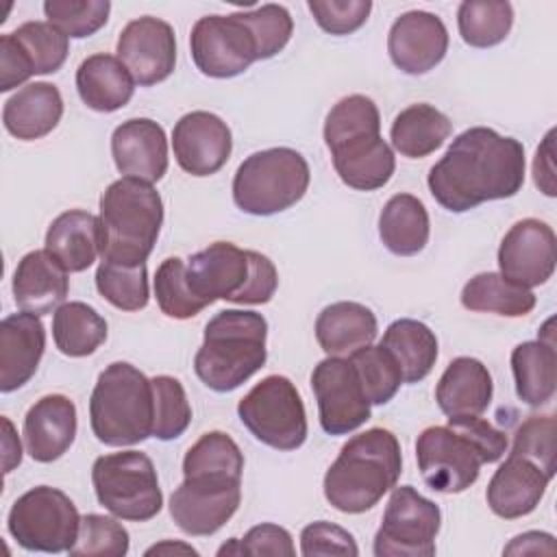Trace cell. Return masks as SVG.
<instances>
[{"label": "cell", "mask_w": 557, "mask_h": 557, "mask_svg": "<svg viewBox=\"0 0 557 557\" xmlns=\"http://www.w3.org/2000/svg\"><path fill=\"white\" fill-rule=\"evenodd\" d=\"M426 183L431 196L453 213L511 198L524 183V146L494 128L472 126L453 139Z\"/></svg>", "instance_id": "obj_1"}, {"label": "cell", "mask_w": 557, "mask_h": 557, "mask_svg": "<svg viewBox=\"0 0 557 557\" xmlns=\"http://www.w3.org/2000/svg\"><path fill=\"white\" fill-rule=\"evenodd\" d=\"M324 144L337 176L352 189L374 191L396 170V157L381 137L379 109L368 96L352 94L333 104L324 120Z\"/></svg>", "instance_id": "obj_2"}, {"label": "cell", "mask_w": 557, "mask_h": 557, "mask_svg": "<svg viewBox=\"0 0 557 557\" xmlns=\"http://www.w3.org/2000/svg\"><path fill=\"white\" fill-rule=\"evenodd\" d=\"M403 472L396 435L387 429H368L350 437L324 474V496L342 513L372 509Z\"/></svg>", "instance_id": "obj_3"}, {"label": "cell", "mask_w": 557, "mask_h": 557, "mask_svg": "<svg viewBox=\"0 0 557 557\" xmlns=\"http://www.w3.org/2000/svg\"><path fill=\"white\" fill-rule=\"evenodd\" d=\"M268 322L257 311L224 309L205 326L194 357L196 376L213 392H233L263 368Z\"/></svg>", "instance_id": "obj_4"}, {"label": "cell", "mask_w": 557, "mask_h": 557, "mask_svg": "<svg viewBox=\"0 0 557 557\" xmlns=\"http://www.w3.org/2000/svg\"><path fill=\"white\" fill-rule=\"evenodd\" d=\"M100 259L120 265L146 263L161 224L163 200L139 178L122 176L100 196Z\"/></svg>", "instance_id": "obj_5"}, {"label": "cell", "mask_w": 557, "mask_h": 557, "mask_svg": "<svg viewBox=\"0 0 557 557\" xmlns=\"http://www.w3.org/2000/svg\"><path fill=\"white\" fill-rule=\"evenodd\" d=\"M89 424L107 446H133L152 435V381L126 361L107 366L89 398Z\"/></svg>", "instance_id": "obj_6"}, {"label": "cell", "mask_w": 557, "mask_h": 557, "mask_svg": "<svg viewBox=\"0 0 557 557\" xmlns=\"http://www.w3.org/2000/svg\"><path fill=\"white\" fill-rule=\"evenodd\" d=\"M309 163L294 148H268L246 157L233 176V200L250 215H274L294 207L309 187Z\"/></svg>", "instance_id": "obj_7"}, {"label": "cell", "mask_w": 557, "mask_h": 557, "mask_svg": "<svg viewBox=\"0 0 557 557\" xmlns=\"http://www.w3.org/2000/svg\"><path fill=\"white\" fill-rule=\"evenodd\" d=\"M98 503L115 518L131 522L152 520L163 507L152 459L139 450L102 455L91 466Z\"/></svg>", "instance_id": "obj_8"}, {"label": "cell", "mask_w": 557, "mask_h": 557, "mask_svg": "<svg viewBox=\"0 0 557 557\" xmlns=\"http://www.w3.org/2000/svg\"><path fill=\"white\" fill-rule=\"evenodd\" d=\"M7 529L26 550L65 553L78 537L81 513L65 492L37 485L11 505Z\"/></svg>", "instance_id": "obj_9"}, {"label": "cell", "mask_w": 557, "mask_h": 557, "mask_svg": "<svg viewBox=\"0 0 557 557\" xmlns=\"http://www.w3.org/2000/svg\"><path fill=\"white\" fill-rule=\"evenodd\" d=\"M242 424L265 446L296 450L307 440V413L296 385L281 374L261 379L237 405Z\"/></svg>", "instance_id": "obj_10"}, {"label": "cell", "mask_w": 557, "mask_h": 557, "mask_svg": "<svg viewBox=\"0 0 557 557\" xmlns=\"http://www.w3.org/2000/svg\"><path fill=\"white\" fill-rule=\"evenodd\" d=\"M442 524L440 507L411 485L392 490L383 522L374 535L376 557H431Z\"/></svg>", "instance_id": "obj_11"}, {"label": "cell", "mask_w": 557, "mask_h": 557, "mask_svg": "<svg viewBox=\"0 0 557 557\" xmlns=\"http://www.w3.org/2000/svg\"><path fill=\"white\" fill-rule=\"evenodd\" d=\"M239 500L242 476L228 472L191 474L172 492L170 516L183 533L205 537L233 518Z\"/></svg>", "instance_id": "obj_12"}, {"label": "cell", "mask_w": 557, "mask_h": 557, "mask_svg": "<svg viewBox=\"0 0 557 557\" xmlns=\"http://www.w3.org/2000/svg\"><path fill=\"white\" fill-rule=\"evenodd\" d=\"M196 67L211 78H233L259 61L257 41L242 13L205 15L189 35Z\"/></svg>", "instance_id": "obj_13"}, {"label": "cell", "mask_w": 557, "mask_h": 557, "mask_svg": "<svg viewBox=\"0 0 557 557\" xmlns=\"http://www.w3.org/2000/svg\"><path fill=\"white\" fill-rule=\"evenodd\" d=\"M416 459L424 483L440 494L468 490L485 463L479 448L450 426L424 429L416 440Z\"/></svg>", "instance_id": "obj_14"}, {"label": "cell", "mask_w": 557, "mask_h": 557, "mask_svg": "<svg viewBox=\"0 0 557 557\" xmlns=\"http://www.w3.org/2000/svg\"><path fill=\"white\" fill-rule=\"evenodd\" d=\"M320 424L329 435H346L370 420V400L348 357H326L311 372Z\"/></svg>", "instance_id": "obj_15"}, {"label": "cell", "mask_w": 557, "mask_h": 557, "mask_svg": "<svg viewBox=\"0 0 557 557\" xmlns=\"http://www.w3.org/2000/svg\"><path fill=\"white\" fill-rule=\"evenodd\" d=\"M185 276L205 307L215 300L242 305L252 276L250 250H242L231 242H213L187 259Z\"/></svg>", "instance_id": "obj_16"}, {"label": "cell", "mask_w": 557, "mask_h": 557, "mask_svg": "<svg viewBox=\"0 0 557 557\" xmlns=\"http://www.w3.org/2000/svg\"><path fill=\"white\" fill-rule=\"evenodd\" d=\"M115 52L139 87L157 85L165 81L176 65L174 28L152 15L131 20L117 37Z\"/></svg>", "instance_id": "obj_17"}, {"label": "cell", "mask_w": 557, "mask_h": 557, "mask_svg": "<svg viewBox=\"0 0 557 557\" xmlns=\"http://www.w3.org/2000/svg\"><path fill=\"white\" fill-rule=\"evenodd\" d=\"M555 233L537 218L516 222L498 248L500 274L527 289L544 285L555 272Z\"/></svg>", "instance_id": "obj_18"}, {"label": "cell", "mask_w": 557, "mask_h": 557, "mask_svg": "<svg viewBox=\"0 0 557 557\" xmlns=\"http://www.w3.org/2000/svg\"><path fill=\"white\" fill-rule=\"evenodd\" d=\"M176 163L191 176H209L224 168L233 150L228 124L209 111L185 113L172 131Z\"/></svg>", "instance_id": "obj_19"}, {"label": "cell", "mask_w": 557, "mask_h": 557, "mask_svg": "<svg viewBox=\"0 0 557 557\" xmlns=\"http://www.w3.org/2000/svg\"><path fill=\"white\" fill-rule=\"evenodd\" d=\"M448 50V30L444 22L429 11H407L394 20L387 35L392 63L411 76L433 70Z\"/></svg>", "instance_id": "obj_20"}, {"label": "cell", "mask_w": 557, "mask_h": 557, "mask_svg": "<svg viewBox=\"0 0 557 557\" xmlns=\"http://www.w3.org/2000/svg\"><path fill=\"white\" fill-rule=\"evenodd\" d=\"M111 154L120 174L152 185L168 172L165 131L150 117L126 120L111 135Z\"/></svg>", "instance_id": "obj_21"}, {"label": "cell", "mask_w": 557, "mask_h": 557, "mask_svg": "<svg viewBox=\"0 0 557 557\" xmlns=\"http://www.w3.org/2000/svg\"><path fill=\"white\" fill-rule=\"evenodd\" d=\"M46 350V331L39 315L22 311L0 322V392L24 387Z\"/></svg>", "instance_id": "obj_22"}, {"label": "cell", "mask_w": 557, "mask_h": 557, "mask_svg": "<svg viewBox=\"0 0 557 557\" xmlns=\"http://www.w3.org/2000/svg\"><path fill=\"white\" fill-rule=\"evenodd\" d=\"M550 476L531 459L509 455L487 483V505L505 520L529 516L540 505Z\"/></svg>", "instance_id": "obj_23"}, {"label": "cell", "mask_w": 557, "mask_h": 557, "mask_svg": "<svg viewBox=\"0 0 557 557\" xmlns=\"http://www.w3.org/2000/svg\"><path fill=\"white\" fill-rule=\"evenodd\" d=\"M76 437V405L63 394H48L39 398L24 418L26 453L39 461L50 463L63 457Z\"/></svg>", "instance_id": "obj_24"}, {"label": "cell", "mask_w": 557, "mask_h": 557, "mask_svg": "<svg viewBox=\"0 0 557 557\" xmlns=\"http://www.w3.org/2000/svg\"><path fill=\"white\" fill-rule=\"evenodd\" d=\"M67 270L44 248L26 252L13 272V298L22 311L46 315L67 296Z\"/></svg>", "instance_id": "obj_25"}, {"label": "cell", "mask_w": 557, "mask_h": 557, "mask_svg": "<svg viewBox=\"0 0 557 557\" xmlns=\"http://www.w3.org/2000/svg\"><path fill=\"white\" fill-rule=\"evenodd\" d=\"M553 318L542 326V337L522 342L511 350V370L516 394L529 407H542L555 396L557 352L553 337Z\"/></svg>", "instance_id": "obj_26"}, {"label": "cell", "mask_w": 557, "mask_h": 557, "mask_svg": "<svg viewBox=\"0 0 557 557\" xmlns=\"http://www.w3.org/2000/svg\"><path fill=\"white\" fill-rule=\"evenodd\" d=\"M492 394V374L474 357L453 359L435 387L437 407L448 418L481 416L490 407Z\"/></svg>", "instance_id": "obj_27"}, {"label": "cell", "mask_w": 557, "mask_h": 557, "mask_svg": "<svg viewBox=\"0 0 557 557\" xmlns=\"http://www.w3.org/2000/svg\"><path fill=\"white\" fill-rule=\"evenodd\" d=\"M376 315L361 302L339 300L324 307L315 320V339L329 357H350L374 342Z\"/></svg>", "instance_id": "obj_28"}, {"label": "cell", "mask_w": 557, "mask_h": 557, "mask_svg": "<svg viewBox=\"0 0 557 557\" xmlns=\"http://www.w3.org/2000/svg\"><path fill=\"white\" fill-rule=\"evenodd\" d=\"M61 115V91L52 83H28L4 102L2 124L9 135L33 141L52 133Z\"/></svg>", "instance_id": "obj_29"}, {"label": "cell", "mask_w": 557, "mask_h": 557, "mask_svg": "<svg viewBox=\"0 0 557 557\" xmlns=\"http://www.w3.org/2000/svg\"><path fill=\"white\" fill-rule=\"evenodd\" d=\"M46 250L67 272L87 270L100 255V220L83 209L63 211L48 226Z\"/></svg>", "instance_id": "obj_30"}, {"label": "cell", "mask_w": 557, "mask_h": 557, "mask_svg": "<svg viewBox=\"0 0 557 557\" xmlns=\"http://www.w3.org/2000/svg\"><path fill=\"white\" fill-rule=\"evenodd\" d=\"M76 89L89 109L113 113L128 104L135 91V81L117 57L98 52L78 65Z\"/></svg>", "instance_id": "obj_31"}, {"label": "cell", "mask_w": 557, "mask_h": 557, "mask_svg": "<svg viewBox=\"0 0 557 557\" xmlns=\"http://www.w3.org/2000/svg\"><path fill=\"white\" fill-rule=\"evenodd\" d=\"M429 213L420 198L411 194L392 196L379 215V235L383 246L398 255L411 257L424 250L429 242Z\"/></svg>", "instance_id": "obj_32"}, {"label": "cell", "mask_w": 557, "mask_h": 557, "mask_svg": "<svg viewBox=\"0 0 557 557\" xmlns=\"http://www.w3.org/2000/svg\"><path fill=\"white\" fill-rule=\"evenodd\" d=\"M453 133L450 120L433 104L418 102L403 109L389 131L396 152L407 159H422L435 152Z\"/></svg>", "instance_id": "obj_33"}, {"label": "cell", "mask_w": 557, "mask_h": 557, "mask_svg": "<svg viewBox=\"0 0 557 557\" xmlns=\"http://www.w3.org/2000/svg\"><path fill=\"white\" fill-rule=\"evenodd\" d=\"M381 344L398 361L403 372V383L422 381L437 361L435 333L424 322H418L411 318L394 320L385 329Z\"/></svg>", "instance_id": "obj_34"}, {"label": "cell", "mask_w": 557, "mask_h": 557, "mask_svg": "<svg viewBox=\"0 0 557 557\" xmlns=\"http://www.w3.org/2000/svg\"><path fill=\"white\" fill-rule=\"evenodd\" d=\"M461 305L470 311L522 318L533 311L535 294L511 283L500 272H481L463 285Z\"/></svg>", "instance_id": "obj_35"}, {"label": "cell", "mask_w": 557, "mask_h": 557, "mask_svg": "<svg viewBox=\"0 0 557 557\" xmlns=\"http://www.w3.org/2000/svg\"><path fill=\"white\" fill-rule=\"evenodd\" d=\"M52 337L65 357H87L107 339V320L87 302H63L52 318Z\"/></svg>", "instance_id": "obj_36"}, {"label": "cell", "mask_w": 557, "mask_h": 557, "mask_svg": "<svg viewBox=\"0 0 557 557\" xmlns=\"http://www.w3.org/2000/svg\"><path fill=\"white\" fill-rule=\"evenodd\" d=\"M457 26L472 48L498 46L513 26V7L503 0H466L457 9Z\"/></svg>", "instance_id": "obj_37"}, {"label": "cell", "mask_w": 557, "mask_h": 557, "mask_svg": "<svg viewBox=\"0 0 557 557\" xmlns=\"http://www.w3.org/2000/svg\"><path fill=\"white\" fill-rule=\"evenodd\" d=\"M96 289L100 296L122 311H139L148 305V270L146 263L120 265L100 261L96 270Z\"/></svg>", "instance_id": "obj_38"}, {"label": "cell", "mask_w": 557, "mask_h": 557, "mask_svg": "<svg viewBox=\"0 0 557 557\" xmlns=\"http://www.w3.org/2000/svg\"><path fill=\"white\" fill-rule=\"evenodd\" d=\"M361 379L370 405H385L403 383V372L394 355L383 346H366L348 357Z\"/></svg>", "instance_id": "obj_39"}, {"label": "cell", "mask_w": 557, "mask_h": 557, "mask_svg": "<svg viewBox=\"0 0 557 557\" xmlns=\"http://www.w3.org/2000/svg\"><path fill=\"white\" fill-rule=\"evenodd\" d=\"M152 381L154 394V426L152 437L170 442L181 437L191 422V407L185 387L178 379L159 374Z\"/></svg>", "instance_id": "obj_40"}, {"label": "cell", "mask_w": 557, "mask_h": 557, "mask_svg": "<svg viewBox=\"0 0 557 557\" xmlns=\"http://www.w3.org/2000/svg\"><path fill=\"white\" fill-rule=\"evenodd\" d=\"M202 472H228L242 476L244 455L235 440L222 431H209L189 446L183 459V476Z\"/></svg>", "instance_id": "obj_41"}, {"label": "cell", "mask_w": 557, "mask_h": 557, "mask_svg": "<svg viewBox=\"0 0 557 557\" xmlns=\"http://www.w3.org/2000/svg\"><path fill=\"white\" fill-rule=\"evenodd\" d=\"M11 35L28 54L35 74H52L67 59L70 37H65L50 22H24Z\"/></svg>", "instance_id": "obj_42"}, {"label": "cell", "mask_w": 557, "mask_h": 557, "mask_svg": "<svg viewBox=\"0 0 557 557\" xmlns=\"http://www.w3.org/2000/svg\"><path fill=\"white\" fill-rule=\"evenodd\" d=\"M111 2L107 0H46L48 22L65 37L83 39L98 33L109 20Z\"/></svg>", "instance_id": "obj_43"}, {"label": "cell", "mask_w": 557, "mask_h": 557, "mask_svg": "<svg viewBox=\"0 0 557 557\" xmlns=\"http://www.w3.org/2000/svg\"><path fill=\"white\" fill-rule=\"evenodd\" d=\"M154 296L159 309L174 320L198 315L205 305L194 296L185 276V263L178 257L165 259L154 274Z\"/></svg>", "instance_id": "obj_44"}, {"label": "cell", "mask_w": 557, "mask_h": 557, "mask_svg": "<svg viewBox=\"0 0 557 557\" xmlns=\"http://www.w3.org/2000/svg\"><path fill=\"white\" fill-rule=\"evenodd\" d=\"M128 546V531L115 518L87 513L81 518L78 537L67 553L72 557H122Z\"/></svg>", "instance_id": "obj_45"}, {"label": "cell", "mask_w": 557, "mask_h": 557, "mask_svg": "<svg viewBox=\"0 0 557 557\" xmlns=\"http://www.w3.org/2000/svg\"><path fill=\"white\" fill-rule=\"evenodd\" d=\"M239 13L255 35L259 61L272 59L287 46L294 33V20L283 4H261L252 11Z\"/></svg>", "instance_id": "obj_46"}, {"label": "cell", "mask_w": 557, "mask_h": 557, "mask_svg": "<svg viewBox=\"0 0 557 557\" xmlns=\"http://www.w3.org/2000/svg\"><path fill=\"white\" fill-rule=\"evenodd\" d=\"M509 455H522L535 461L550 479L555 476V418L531 416L527 418L516 435Z\"/></svg>", "instance_id": "obj_47"}, {"label": "cell", "mask_w": 557, "mask_h": 557, "mask_svg": "<svg viewBox=\"0 0 557 557\" xmlns=\"http://www.w3.org/2000/svg\"><path fill=\"white\" fill-rule=\"evenodd\" d=\"M318 26L331 35H350L359 30L372 11L370 0H309Z\"/></svg>", "instance_id": "obj_48"}, {"label": "cell", "mask_w": 557, "mask_h": 557, "mask_svg": "<svg viewBox=\"0 0 557 557\" xmlns=\"http://www.w3.org/2000/svg\"><path fill=\"white\" fill-rule=\"evenodd\" d=\"M300 553L305 557H315V555H350L357 557L359 548L355 537L326 520H318L307 524L300 531Z\"/></svg>", "instance_id": "obj_49"}, {"label": "cell", "mask_w": 557, "mask_h": 557, "mask_svg": "<svg viewBox=\"0 0 557 557\" xmlns=\"http://www.w3.org/2000/svg\"><path fill=\"white\" fill-rule=\"evenodd\" d=\"M448 426L463 433L479 448L485 463H496L507 453V435L479 416L448 418Z\"/></svg>", "instance_id": "obj_50"}, {"label": "cell", "mask_w": 557, "mask_h": 557, "mask_svg": "<svg viewBox=\"0 0 557 557\" xmlns=\"http://www.w3.org/2000/svg\"><path fill=\"white\" fill-rule=\"evenodd\" d=\"M237 555H296L292 535L287 529L263 522L252 527L242 540H237Z\"/></svg>", "instance_id": "obj_51"}, {"label": "cell", "mask_w": 557, "mask_h": 557, "mask_svg": "<svg viewBox=\"0 0 557 557\" xmlns=\"http://www.w3.org/2000/svg\"><path fill=\"white\" fill-rule=\"evenodd\" d=\"M35 76L33 63L24 48L15 41L11 33L0 37V91H11L13 87L26 83Z\"/></svg>", "instance_id": "obj_52"}, {"label": "cell", "mask_w": 557, "mask_h": 557, "mask_svg": "<svg viewBox=\"0 0 557 557\" xmlns=\"http://www.w3.org/2000/svg\"><path fill=\"white\" fill-rule=\"evenodd\" d=\"M553 139H555V128H550L546 133V137L542 139V144L535 150V159H533V178L535 185L540 187L542 194L546 196H555V165H553Z\"/></svg>", "instance_id": "obj_53"}, {"label": "cell", "mask_w": 557, "mask_h": 557, "mask_svg": "<svg viewBox=\"0 0 557 557\" xmlns=\"http://www.w3.org/2000/svg\"><path fill=\"white\" fill-rule=\"evenodd\" d=\"M505 555H529V553H555V537L544 531H527L522 535H516L505 548Z\"/></svg>", "instance_id": "obj_54"}, {"label": "cell", "mask_w": 557, "mask_h": 557, "mask_svg": "<svg viewBox=\"0 0 557 557\" xmlns=\"http://www.w3.org/2000/svg\"><path fill=\"white\" fill-rule=\"evenodd\" d=\"M2 472L9 474L22 461V444L7 416H2Z\"/></svg>", "instance_id": "obj_55"}, {"label": "cell", "mask_w": 557, "mask_h": 557, "mask_svg": "<svg viewBox=\"0 0 557 557\" xmlns=\"http://www.w3.org/2000/svg\"><path fill=\"white\" fill-rule=\"evenodd\" d=\"M176 553V550H181V553H189V555H198V550L196 548H191V546H187V544H176V542H161V544H154V546H150L148 550H146V555H154V553Z\"/></svg>", "instance_id": "obj_56"}]
</instances>
